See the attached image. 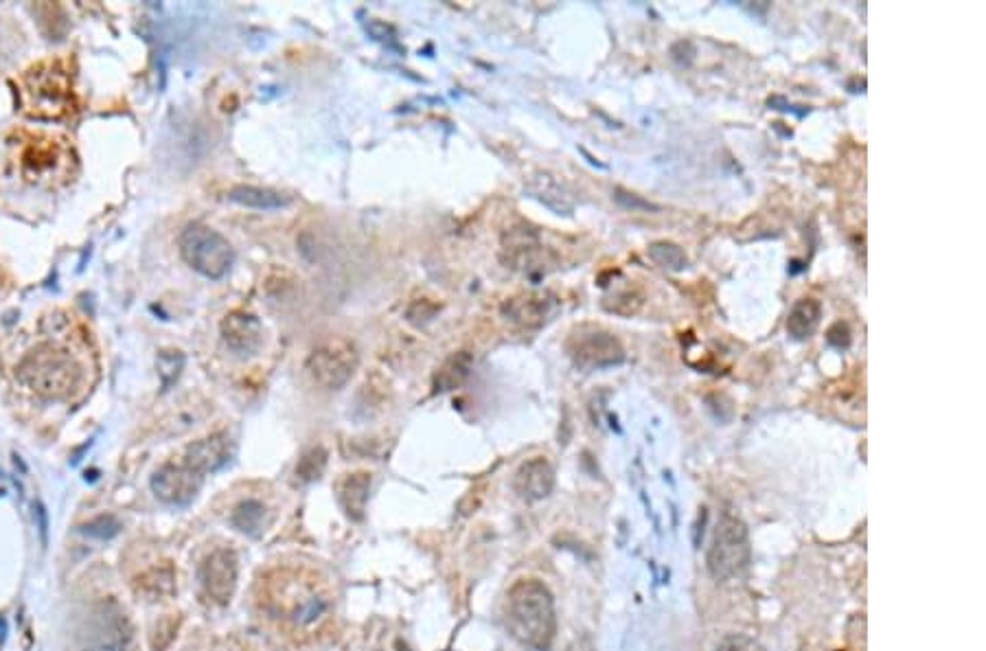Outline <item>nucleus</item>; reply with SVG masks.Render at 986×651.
Returning a JSON list of instances; mask_svg holds the SVG:
<instances>
[{"instance_id":"obj_32","label":"nucleus","mask_w":986,"mask_h":651,"mask_svg":"<svg viewBox=\"0 0 986 651\" xmlns=\"http://www.w3.org/2000/svg\"><path fill=\"white\" fill-rule=\"evenodd\" d=\"M91 651H126V647L121 642H102Z\"/></svg>"},{"instance_id":"obj_18","label":"nucleus","mask_w":986,"mask_h":651,"mask_svg":"<svg viewBox=\"0 0 986 651\" xmlns=\"http://www.w3.org/2000/svg\"><path fill=\"white\" fill-rule=\"evenodd\" d=\"M228 200L248 209H259V211H274V209H285L292 198L285 193H279L274 189H263V187H235L228 191Z\"/></svg>"},{"instance_id":"obj_31","label":"nucleus","mask_w":986,"mask_h":651,"mask_svg":"<svg viewBox=\"0 0 986 651\" xmlns=\"http://www.w3.org/2000/svg\"><path fill=\"white\" fill-rule=\"evenodd\" d=\"M826 341L829 345H833L835 350H846L850 345V330L846 322H835L833 328L826 332Z\"/></svg>"},{"instance_id":"obj_26","label":"nucleus","mask_w":986,"mask_h":651,"mask_svg":"<svg viewBox=\"0 0 986 651\" xmlns=\"http://www.w3.org/2000/svg\"><path fill=\"white\" fill-rule=\"evenodd\" d=\"M603 305H606V309H610V311H614V313H621V316H623V305H627V307H625V309H627V316H632V313H636V311L641 309L643 296L636 294L632 287H625V289H619V292H614L612 296H608V298L603 300Z\"/></svg>"},{"instance_id":"obj_5","label":"nucleus","mask_w":986,"mask_h":651,"mask_svg":"<svg viewBox=\"0 0 986 651\" xmlns=\"http://www.w3.org/2000/svg\"><path fill=\"white\" fill-rule=\"evenodd\" d=\"M178 246L183 259L207 279H222L235 261V250L228 239L207 224H189Z\"/></svg>"},{"instance_id":"obj_23","label":"nucleus","mask_w":986,"mask_h":651,"mask_svg":"<svg viewBox=\"0 0 986 651\" xmlns=\"http://www.w3.org/2000/svg\"><path fill=\"white\" fill-rule=\"evenodd\" d=\"M649 257L669 272H682L689 268L686 252L673 241H654L649 246Z\"/></svg>"},{"instance_id":"obj_15","label":"nucleus","mask_w":986,"mask_h":651,"mask_svg":"<svg viewBox=\"0 0 986 651\" xmlns=\"http://www.w3.org/2000/svg\"><path fill=\"white\" fill-rule=\"evenodd\" d=\"M555 307V298L551 294H523L514 296L503 305V313L520 324V328H542Z\"/></svg>"},{"instance_id":"obj_21","label":"nucleus","mask_w":986,"mask_h":651,"mask_svg":"<svg viewBox=\"0 0 986 651\" xmlns=\"http://www.w3.org/2000/svg\"><path fill=\"white\" fill-rule=\"evenodd\" d=\"M176 588V575L169 564L156 566L141 575L139 579V594H143L148 601H161L163 596H169Z\"/></svg>"},{"instance_id":"obj_1","label":"nucleus","mask_w":986,"mask_h":651,"mask_svg":"<svg viewBox=\"0 0 986 651\" xmlns=\"http://www.w3.org/2000/svg\"><path fill=\"white\" fill-rule=\"evenodd\" d=\"M259 605L292 636H314L331 618L333 596L325 579L305 566H279L259 583Z\"/></svg>"},{"instance_id":"obj_27","label":"nucleus","mask_w":986,"mask_h":651,"mask_svg":"<svg viewBox=\"0 0 986 651\" xmlns=\"http://www.w3.org/2000/svg\"><path fill=\"white\" fill-rule=\"evenodd\" d=\"M176 629H178V618H174V616L163 618V620L156 625L154 634H152V647H154V651H163V649L174 640Z\"/></svg>"},{"instance_id":"obj_9","label":"nucleus","mask_w":986,"mask_h":651,"mask_svg":"<svg viewBox=\"0 0 986 651\" xmlns=\"http://www.w3.org/2000/svg\"><path fill=\"white\" fill-rule=\"evenodd\" d=\"M505 252L509 255L507 263L531 279H542L557 268L555 255L540 244L536 230L531 228L509 230L505 237Z\"/></svg>"},{"instance_id":"obj_14","label":"nucleus","mask_w":986,"mask_h":651,"mask_svg":"<svg viewBox=\"0 0 986 651\" xmlns=\"http://www.w3.org/2000/svg\"><path fill=\"white\" fill-rule=\"evenodd\" d=\"M516 494L527 502L544 500L555 489V470L544 457H536L520 465L514 478Z\"/></svg>"},{"instance_id":"obj_16","label":"nucleus","mask_w":986,"mask_h":651,"mask_svg":"<svg viewBox=\"0 0 986 651\" xmlns=\"http://www.w3.org/2000/svg\"><path fill=\"white\" fill-rule=\"evenodd\" d=\"M368 494H371V474L368 472H355L342 481L340 505H342L347 518H351L355 522L364 520Z\"/></svg>"},{"instance_id":"obj_11","label":"nucleus","mask_w":986,"mask_h":651,"mask_svg":"<svg viewBox=\"0 0 986 651\" xmlns=\"http://www.w3.org/2000/svg\"><path fill=\"white\" fill-rule=\"evenodd\" d=\"M239 559L233 548H215L211 551L200 566V581L209 599L220 605H226L237 588Z\"/></svg>"},{"instance_id":"obj_19","label":"nucleus","mask_w":986,"mask_h":651,"mask_svg":"<svg viewBox=\"0 0 986 651\" xmlns=\"http://www.w3.org/2000/svg\"><path fill=\"white\" fill-rule=\"evenodd\" d=\"M471 365H473V360L465 352L462 354H454L451 358H447L443 363V367L434 376V391L436 393H447V391L458 389L467 380V376L471 371Z\"/></svg>"},{"instance_id":"obj_24","label":"nucleus","mask_w":986,"mask_h":651,"mask_svg":"<svg viewBox=\"0 0 986 651\" xmlns=\"http://www.w3.org/2000/svg\"><path fill=\"white\" fill-rule=\"evenodd\" d=\"M156 369H159L163 391H169L178 382V378L185 369V356L180 352H163V354H159Z\"/></svg>"},{"instance_id":"obj_10","label":"nucleus","mask_w":986,"mask_h":651,"mask_svg":"<svg viewBox=\"0 0 986 651\" xmlns=\"http://www.w3.org/2000/svg\"><path fill=\"white\" fill-rule=\"evenodd\" d=\"M204 485V476L198 474L191 465L185 461L178 463H165L154 476H152V492L159 500L174 505V507H187L193 502L198 492Z\"/></svg>"},{"instance_id":"obj_25","label":"nucleus","mask_w":986,"mask_h":651,"mask_svg":"<svg viewBox=\"0 0 986 651\" xmlns=\"http://www.w3.org/2000/svg\"><path fill=\"white\" fill-rule=\"evenodd\" d=\"M327 465V452L322 448H312L303 454V459L296 465V478L301 483H314L320 478Z\"/></svg>"},{"instance_id":"obj_2","label":"nucleus","mask_w":986,"mask_h":651,"mask_svg":"<svg viewBox=\"0 0 986 651\" xmlns=\"http://www.w3.org/2000/svg\"><path fill=\"white\" fill-rule=\"evenodd\" d=\"M507 627L531 651H549L557 634L555 601L540 579H520L507 596Z\"/></svg>"},{"instance_id":"obj_7","label":"nucleus","mask_w":986,"mask_h":651,"mask_svg":"<svg viewBox=\"0 0 986 651\" xmlns=\"http://www.w3.org/2000/svg\"><path fill=\"white\" fill-rule=\"evenodd\" d=\"M357 365L360 356L353 343L347 339H327L312 352L307 371L322 389L338 391L353 378Z\"/></svg>"},{"instance_id":"obj_30","label":"nucleus","mask_w":986,"mask_h":651,"mask_svg":"<svg viewBox=\"0 0 986 651\" xmlns=\"http://www.w3.org/2000/svg\"><path fill=\"white\" fill-rule=\"evenodd\" d=\"M614 200H617L621 206L632 209V211H656V209H658L656 204L643 200L641 196L630 193V191H623V189H617V191H614Z\"/></svg>"},{"instance_id":"obj_4","label":"nucleus","mask_w":986,"mask_h":651,"mask_svg":"<svg viewBox=\"0 0 986 651\" xmlns=\"http://www.w3.org/2000/svg\"><path fill=\"white\" fill-rule=\"evenodd\" d=\"M752 546L748 526L730 513H724L715 526L708 548V570L717 581H730L750 566Z\"/></svg>"},{"instance_id":"obj_29","label":"nucleus","mask_w":986,"mask_h":651,"mask_svg":"<svg viewBox=\"0 0 986 651\" xmlns=\"http://www.w3.org/2000/svg\"><path fill=\"white\" fill-rule=\"evenodd\" d=\"M719 651H763V647L746 634H732L721 640Z\"/></svg>"},{"instance_id":"obj_13","label":"nucleus","mask_w":986,"mask_h":651,"mask_svg":"<svg viewBox=\"0 0 986 651\" xmlns=\"http://www.w3.org/2000/svg\"><path fill=\"white\" fill-rule=\"evenodd\" d=\"M233 441L226 433H215L209 435L196 443H191L185 452V463L191 465L198 474L207 476L213 472H220L222 467H226L233 459Z\"/></svg>"},{"instance_id":"obj_3","label":"nucleus","mask_w":986,"mask_h":651,"mask_svg":"<svg viewBox=\"0 0 986 651\" xmlns=\"http://www.w3.org/2000/svg\"><path fill=\"white\" fill-rule=\"evenodd\" d=\"M19 380L47 400H67L78 391L82 369L67 350L43 343L19 363Z\"/></svg>"},{"instance_id":"obj_17","label":"nucleus","mask_w":986,"mask_h":651,"mask_svg":"<svg viewBox=\"0 0 986 651\" xmlns=\"http://www.w3.org/2000/svg\"><path fill=\"white\" fill-rule=\"evenodd\" d=\"M822 318V305L815 298H800L789 311L787 334L794 341H807L815 334Z\"/></svg>"},{"instance_id":"obj_22","label":"nucleus","mask_w":986,"mask_h":651,"mask_svg":"<svg viewBox=\"0 0 986 651\" xmlns=\"http://www.w3.org/2000/svg\"><path fill=\"white\" fill-rule=\"evenodd\" d=\"M231 522L237 531L248 535H259L266 522V507L259 500H244L235 507Z\"/></svg>"},{"instance_id":"obj_20","label":"nucleus","mask_w":986,"mask_h":651,"mask_svg":"<svg viewBox=\"0 0 986 651\" xmlns=\"http://www.w3.org/2000/svg\"><path fill=\"white\" fill-rule=\"evenodd\" d=\"M531 193L540 200V202H544L549 209H553V211H557L560 215L562 213H571L573 211V202H571V196L566 193V189H564V185L562 182H557L553 176H547V174H542V176H538V178H533V185H531Z\"/></svg>"},{"instance_id":"obj_28","label":"nucleus","mask_w":986,"mask_h":651,"mask_svg":"<svg viewBox=\"0 0 986 651\" xmlns=\"http://www.w3.org/2000/svg\"><path fill=\"white\" fill-rule=\"evenodd\" d=\"M119 529H121V524L117 522V518H113V516H102V518H97V520H93V522H89L82 531L84 533H89V535H95V537H102V540H108V537H113V535H117L119 533Z\"/></svg>"},{"instance_id":"obj_8","label":"nucleus","mask_w":986,"mask_h":651,"mask_svg":"<svg viewBox=\"0 0 986 651\" xmlns=\"http://www.w3.org/2000/svg\"><path fill=\"white\" fill-rule=\"evenodd\" d=\"M566 350L573 363L586 371L617 367L625 360V350L614 334L601 328H590V324H584L571 334Z\"/></svg>"},{"instance_id":"obj_12","label":"nucleus","mask_w":986,"mask_h":651,"mask_svg":"<svg viewBox=\"0 0 986 651\" xmlns=\"http://www.w3.org/2000/svg\"><path fill=\"white\" fill-rule=\"evenodd\" d=\"M222 339L237 356H255L263 345V328L257 316L246 311H231L222 320Z\"/></svg>"},{"instance_id":"obj_6","label":"nucleus","mask_w":986,"mask_h":651,"mask_svg":"<svg viewBox=\"0 0 986 651\" xmlns=\"http://www.w3.org/2000/svg\"><path fill=\"white\" fill-rule=\"evenodd\" d=\"M71 80L60 62L43 64L25 78V106L34 117L58 119L69 110Z\"/></svg>"}]
</instances>
